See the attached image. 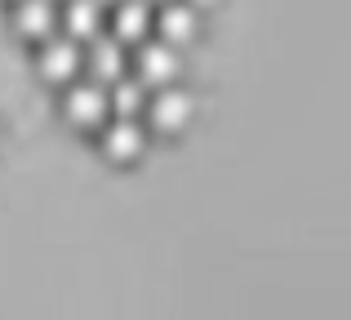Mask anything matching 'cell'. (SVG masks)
Listing matches in <instances>:
<instances>
[{
  "label": "cell",
  "instance_id": "1",
  "mask_svg": "<svg viewBox=\"0 0 351 320\" xmlns=\"http://www.w3.org/2000/svg\"><path fill=\"white\" fill-rule=\"evenodd\" d=\"M80 76H89L94 85H116L120 76H129V45H120L116 36H94L80 45Z\"/></svg>",
  "mask_w": 351,
  "mask_h": 320
},
{
  "label": "cell",
  "instance_id": "2",
  "mask_svg": "<svg viewBox=\"0 0 351 320\" xmlns=\"http://www.w3.org/2000/svg\"><path fill=\"white\" fill-rule=\"evenodd\" d=\"M129 71H134V80H143L147 89H165V85H178V71H182V58L173 45L165 40H152L147 36L143 45H138L134 62H129Z\"/></svg>",
  "mask_w": 351,
  "mask_h": 320
},
{
  "label": "cell",
  "instance_id": "3",
  "mask_svg": "<svg viewBox=\"0 0 351 320\" xmlns=\"http://www.w3.org/2000/svg\"><path fill=\"white\" fill-rule=\"evenodd\" d=\"M62 116H67L76 130H103L112 107H107V89L94 80H71L62 89Z\"/></svg>",
  "mask_w": 351,
  "mask_h": 320
},
{
  "label": "cell",
  "instance_id": "4",
  "mask_svg": "<svg viewBox=\"0 0 351 320\" xmlns=\"http://www.w3.org/2000/svg\"><path fill=\"white\" fill-rule=\"evenodd\" d=\"M143 116H147V125H152V130L178 134V130H187V125H191V116H196V103H191L187 89L165 85V89H152V94H147Z\"/></svg>",
  "mask_w": 351,
  "mask_h": 320
},
{
  "label": "cell",
  "instance_id": "5",
  "mask_svg": "<svg viewBox=\"0 0 351 320\" xmlns=\"http://www.w3.org/2000/svg\"><path fill=\"white\" fill-rule=\"evenodd\" d=\"M36 71H40L49 85L67 89L71 80H80V45L71 36L53 32L49 40H40V53H36Z\"/></svg>",
  "mask_w": 351,
  "mask_h": 320
},
{
  "label": "cell",
  "instance_id": "6",
  "mask_svg": "<svg viewBox=\"0 0 351 320\" xmlns=\"http://www.w3.org/2000/svg\"><path fill=\"white\" fill-rule=\"evenodd\" d=\"M152 32H156V40L182 49V45L196 40V32H200V9L187 5V0H165V5H156Z\"/></svg>",
  "mask_w": 351,
  "mask_h": 320
},
{
  "label": "cell",
  "instance_id": "7",
  "mask_svg": "<svg viewBox=\"0 0 351 320\" xmlns=\"http://www.w3.org/2000/svg\"><path fill=\"white\" fill-rule=\"evenodd\" d=\"M14 32L40 45L58 32V0H14Z\"/></svg>",
  "mask_w": 351,
  "mask_h": 320
},
{
  "label": "cell",
  "instance_id": "8",
  "mask_svg": "<svg viewBox=\"0 0 351 320\" xmlns=\"http://www.w3.org/2000/svg\"><path fill=\"white\" fill-rule=\"evenodd\" d=\"M103 151L120 164L138 160L147 151V130L138 125V116H116L112 125H103Z\"/></svg>",
  "mask_w": 351,
  "mask_h": 320
},
{
  "label": "cell",
  "instance_id": "9",
  "mask_svg": "<svg viewBox=\"0 0 351 320\" xmlns=\"http://www.w3.org/2000/svg\"><path fill=\"white\" fill-rule=\"evenodd\" d=\"M116 14H112V36L120 45H143L152 36V18H156V5L152 0H116Z\"/></svg>",
  "mask_w": 351,
  "mask_h": 320
},
{
  "label": "cell",
  "instance_id": "10",
  "mask_svg": "<svg viewBox=\"0 0 351 320\" xmlns=\"http://www.w3.org/2000/svg\"><path fill=\"white\" fill-rule=\"evenodd\" d=\"M58 32L71 36L76 45L103 36V5H98V0H62V9H58Z\"/></svg>",
  "mask_w": 351,
  "mask_h": 320
},
{
  "label": "cell",
  "instance_id": "11",
  "mask_svg": "<svg viewBox=\"0 0 351 320\" xmlns=\"http://www.w3.org/2000/svg\"><path fill=\"white\" fill-rule=\"evenodd\" d=\"M147 94H152V89H147L143 80L120 76L116 85H107V107H112V116H143Z\"/></svg>",
  "mask_w": 351,
  "mask_h": 320
},
{
  "label": "cell",
  "instance_id": "12",
  "mask_svg": "<svg viewBox=\"0 0 351 320\" xmlns=\"http://www.w3.org/2000/svg\"><path fill=\"white\" fill-rule=\"evenodd\" d=\"M191 5H196V9H205V5H218V0H191Z\"/></svg>",
  "mask_w": 351,
  "mask_h": 320
},
{
  "label": "cell",
  "instance_id": "13",
  "mask_svg": "<svg viewBox=\"0 0 351 320\" xmlns=\"http://www.w3.org/2000/svg\"><path fill=\"white\" fill-rule=\"evenodd\" d=\"M98 5H103V9H107V5H116V0H98Z\"/></svg>",
  "mask_w": 351,
  "mask_h": 320
},
{
  "label": "cell",
  "instance_id": "14",
  "mask_svg": "<svg viewBox=\"0 0 351 320\" xmlns=\"http://www.w3.org/2000/svg\"><path fill=\"white\" fill-rule=\"evenodd\" d=\"M152 5H165V0H152Z\"/></svg>",
  "mask_w": 351,
  "mask_h": 320
},
{
  "label": "cell",
  "instance_id": "15",
  "mask_svg": "<svg viewBox=\"0 0 351 320\" xmlns=\"http://www.w3.org/2000/svg\"><path fill=\"white\" fill-rule=\"evenodd\" d=\"M0 138H5V134H0Z\"/></svg>",
  "mask_w": 351,
  "mask_h": 320
}]
</instances>
